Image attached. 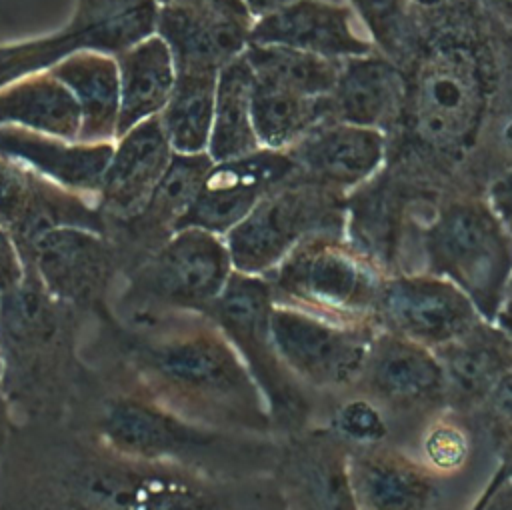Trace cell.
Returning <instances> with one entry per match:
<instances>
[{
    "label": "cell",
    "instance_id": "cell-7",
    "mask_svg": "<svg viewBox=\"0 0 512 510\" xmlns=\"http://www.w3.org/2000/svg\"><path fill=\"white\" fill-rule=\"evenodd\" d=\"M384 276L344 234L302 240L266 274L276 304L354 326H378L376 302Z\"/></svg>",
    "mask_w": 512,
    "mask_h": 510
},
{
    "label": "cell",
    "instance_id": "cell-5",
    "mask_svg": "<svg viewBox=\"0 0 512 510\" xmlns=\"http://www.w3.org/2000/svg\"><path fill=\"white\" fill-rule=\"evenodd\" d=\"M232 272L224 236L180 228L122 276L114 320L124 330L148 332L180 316H208Z\"/></svg>",
    "mask_w": 512,
    "mask_h": 510
},
{
    "label": "cell",
    "instance_id": "cell-22",
    "mask_svg": "<svg viewBox=\"0 0 512 510\" xmlns=\"http://www.w3.org/2000/svg\"><path fill=\"white\" fill-rule=\"evenodd\" d=\"M174 154L158 116L118 136L98 190L104 220H120L138 212L170 168Z\"/></svg>",
    "mask_w": 512,
    "mask_h": 510
},
{
    "label": "cell",
    "instance_id": "cell-16",
    "mask_svg": "<svg viewBox=\"0 0 512 510\" xmlns=\"http://www.w3.org/2000/svg\"><path fill=\"white\" fill-rule=\"evenodd\" d=\"M270 476L284 510H358L350 446L324 424L282 436Z\"/></svg>",
    "mask_w": 512,
    "mask_h": 510
},
{
    "label": "cell",
    "instance_id": "cell-39",
    "mask_svg": "<svg viewBox=\"0 0 512 510\" xmlns=\"http://www.w3.org/2000/svg\"><path fill=\"white\" fill-rule=\"evenodd\" d=\"M26 276L24 256L12 234L0 226V296L14 290Z\"/></svg>",
    "mask_w": 512,
    "mask_h": 510
},
{
    "label": "cell",
    "instance_id": "cell-29",
    "mask_svg": "<svg viewBox=\"0 0 512 510\" xmlns=\"http://www.w3.org/2000/svg\"><path fill=\"white\" fill-rule=\"evenodd\" d=\"M0 126L78 140L82 116L70 90L46 70L0 88Z\"/></svg>",
    "mask_w": 512,
    "mask_h": 510
},
{
    "label": "cell",
    "instance_id": "cell-27",
    "mask_svg": "<svg viewBox=\"0 0 512 510\" xmlns=\"http://www.w3.org/2000/svg\"><path fill=\"white\" fill-rule=\"evenodd\" d=\"M116 64L120 78L118 138L164 110L178 72L168 44L156 32L120 52Z\"/></svg>",
    "mask_w": 512,
    "mask_h": 510
},
{
    "label": "cell",
    "instance_id": "cell-28",
    "mask_svg": "<svg viewBox=\"0 0 512 510\" xmlns=\"http://www.w3.org/2000/svg\"><path fill=\"white\" fill-rule=\"evenodd\" d=\"M74 96L82 126L80 142H114L120 112L116 56L82 50L48 70Z\"/></svg>",
    "mask_w": 512,
    "mask_h": 510
},
{
    "label": "cell",
    "instance_id": "cell-9",
    "mask_svg": "<svg viewBox=\"0 0 512 510\" xmlns=\"http://www.w3.org/2000/svg\"><path fill=\"white\" fill-rule=\"evenodd\" d=\"M488 100L486 72L464 42H438L420 60L406 90L414 136L434 152L460 154L480 130Z\"/></svg>",
    "mask_w": 512,
    "mask_h": 510
},
{
    "label": "cell",
    "instance_id": "cell-15",
    "mask_svg": "<svg viewBox=\"0 0 512 510\" xmlns=\"http://www.w3.org/2000/svg\"><path fill=\"white\" fill-rule=\"evenodd\" d=\"M22 256L46 290L78 312L104 310L106 298L120 278L114 244L106 234L88 228H54Z\"/></svg>",
    "mask_w": 512,
    "mask_h": 510
},
{
    "label": "cell",
    "instance_id": "cell-25",
    "mask_svg": "<svg viewBox=\"0 0 512 510\" xmlns=\"http://www.w3.org/2000/svg\"><path fill=\"white\" fill-rule=\"evenodd\" d=\"M434 354L444 372L448 408L468 418L512 366V342L488 320H480Z\"/></svg>",
    "mask_w": 512,
    "mask_h": 510
},
{
    "label": "cell",
    "instance_id": "cell-24",
    "mask_svg": "<svg viewBox=\"0 0 512 510\" xmlns=\"http://www.w3.org/2000/svg\"><path fill=\"white\" fill-rule=\"evenodd\" d=\"M114 142H80L42 132L0 126V156L84 196L98 198Z\"/></svg>",
    "mask_w": 512,
    "mask_h": 510
},
{
    "label": "cell",
    "instance_id": "cell-1",
    "mask_svg": "<svg viewBox=\"0 0 512 510\" xmlns=\"http://www.w3.org/2000/svg\"><path fill=\"white\" fill-rule=\"evenodd\" d=\"M122 332L132 392L206 428L276 436L258 386L208 316H180L148 332Z\"/></svg>",
    "mask_w": 512,
    "mask_h": 510
},
{
    "label": "cell",
    "instance_id": "cell-30",
    "mask_svg": "<svg viewBox=\"0 0 512 510\" xmlns=\"http://www.w3.org/2000/svg\"><path fill=\"white\" fill-rule=\"evenodd\" d=\"M328 120H334L330 96H306L254 78L252 122L262 148L288 150Z\"/></svg>",
    "mask_w": 512,
    "mask_h": 510
},
{
    "label": "cell",
    "instance_id": "cell-47",
    "mask_svg": "<svg viewBox=\"0 0 512 510\" xmlns=\"http://www.w3.org/2000/svg\"><path fill=\"white\" fill-rule=\"evenodd\" d=\"M496 326L508 336V340L512 342V312L508 310H500V314L496 316Z\"/></svg>",
    "mask_w": 512,
    "mask_h": 510
},
{
    "label": "cell",
    "instance_id": "cell-18",
    "mask_svg": "<svg viewBox=\"0 0 512 510\" xmlns=\"http://www.w3.org/2000/svg\"><path fill=\"white\" fill-rule=\"evenodd\" d=\"M212 164L208 152L174 154L170 168L138 212L128 218L106 220V236L116 248L120 278L180 230Z\"/></svg>",
    "mask_w": 512,
    "mask_h": 510
},
{
    "label": "cell",
    "instance_id": "cell-46",
    "mask_svg": "<svg viewBox=\"0 0 512 510\" xmlns=\"http://www.w3.org/2000/svg\"><path fill=\"white\" fill-rule=\"evenodd\" d=\"M498 456V468L492 476L496 478H512V440L506 442L502 448L496 450Z\"/></svg>",
    "mask_w": 512,
    "mask_h": 510
},
{
    "label": "cell",
    "instance_id": "cell-37",
    "mask_svg": "<svg viewBox=\"0 0 512 510\" xmlns=\"http://www.w3.org/2000/svg\"><path fill=\"white\" fill-rule=\"evenodd\" d=\"M470 420L494 450L512 440V366L496 380Z\"/></svg>",
    "mask_w": 512,
    "mask_h": 510
},
{
    "label": "cell",
    "instance_id": "cell-6",
    "mask_svg": "<svg viewBox=\"0 0 512 510\" xmlns=\"http://www.w3.org/2000/svg\"><path fill=\"white\" fill-rule=\"evenodd\" d=\"M424 272L460 288L494 322L512 276V232L486 200L444 204L420 232Z\"/></svg>",
    "mask_w": 512,
    "mask_h": 510
},
{
    "label": "cell",
    "instance_id": "cell-44",
    "mask_svg": "<svg viewBox=\"0 0 512 510\" xmlns=\"http://www.w3.org/2000/svg\"><path fill=\"white\" fill-rule=\"evenodd\" d=\"M486 12L512 30V0H482Z\"/></svg>",
    "mask_w": 512,
    "mask_h": 510
},
{
    "label": "cell",
    "instance_id": "cell-2",
    "mask_svg": "<svg viewBox=\"0 0 512 510\" xmlns=\"http://www.w3.org/2000/svg\"><path fill=\"white\" fill-rule=\"evenodd\" d=\"M96 444L148 464L194 472L218 482L270 476L280 438L206 428L128 390L108 398L96 418Z\"/></svg>",
    "mask_w": 512,
    "mask_h": 510
},
{
    "label": "cell",
    "instance_id": "cell-23",
    "mask_svg": "<svg viewBox=\"0 0 512 510\" xmlns=\"http://www.w3.org/2000/svg\"><path fill=\"white\" fill-rule=\"evenodd\" d=\"M254 20L158 6L156 34L168 44L176 72L218 74L250 46Z\"/></svg>",
    "mask_w": 512,
    "mask_h": 510
},
{
    "label": "cell",
    "instance_id": "cell-26",
    "mask_svg": "<svg viewBox=\"0 0 512 510\" xmlns=\"http://www.w3.org/2000/svg\"><path fill=\"white\" fill-rule=\"evenodd\" d=\"M406 90L398 66L388 56L372 52L346 58L330 94L332 116L338 122L384 132L400 118Z\"/></svg>",
    "mask_w": 512,
    "mask_h": 510
},
{
    "label": "cell",
    "instance_id": "cell-45",
    "mask_svg": "<svg viewBox=\"0 0 512 510\" xmlns=\"http://www.w3.org/2000/svg\"><path fill=\"white\" fill-rule=\"evenodd\" d=\"M242 2H244V6L248 8L250 16L256 20V18L266 16V14H270V12H274V10L282 8V6H286V4H290V2H296V0H242Z\"/></svg>",
    "mask_w": 512,
    "mask_h": 510
},
{
    "label": "cell",
    "instance_id": "cell-49",
    "mask_svg": "<svg viewBox=\"0 0 512 510\" xmlns=\"http://www.w3.org/2000/svg\"><path fill=\"white\" fill-rule=\"evenodd\" d=\"M504 144L512 150V120L506 124V128H504Z\"/></svg>",
    "mask_w": 512,
    "mask_h": 510
},
{
    "label": "cell",
    "instance_id": "cell-11",
    "mask_svg": "<svg viewBox=\"0 0 512 510\" xmlns=\"http://www.w3.org/2000/svg\"><path fill=\"white\" fill-rule=\"evenodd\" d=\"M156 0H76V10L58 32L0 46V88L64 58L94 50L118 56L156 32Z\"/></svg>",
    "mask_w": 512,
    "mask_h": 510
},
{
    "label": "cell",
    "instance_id": "cell-19",
    "mask_svg": "<svg viewBox=\"0 0 512 510\" xmlns=\"http://www.w3.org/2000/svg\"><path fill=\"white\" fill-rule=\"evenodd\" d=\"M250 44L288 46L330 60L376 52V46L344 0H296L252 22Z\"/></svg>",
    "mask_w": 512,
    "mask_h": 510
},
{
    "label": "cell",
    "instance_id": "cell-41",
    "mask_svg": "<svg viewBox=\"0 0 512 510\" xmlns=\"http://www.w3.org/2000/svg\"><path fill=\"white\" fill-rule=\"evenodd\" d=\"M470 510H512V478L492 476Z\"/></svg>",
    "mask_w": 512,
    "mask_h": 510
},
{
    "label": "cell",
    "instance_id": "cell-31",
    "mask_svg": "<svg viewBox=\"0 0 512 510\" xmlns=\"http://www.w3.org/2000/svg\"><path fill=\"white\" fill-rule=\"evenodd\" d=\"M252 90L254 72L244 54L218 72L212 134L206 150L214 162L262 148L252 122Z\"/></svg>",
    "mask_w": 512,
    "mask_h": 510
},
{
    "label": "cell",
    "instance_id": "cell-10",
    "mask_svg": "<svg viewBox=\"0 0 512 510\" xmlns=\"http://www.w3.org/2000/svg\"><path fill=\"white\" fill-rule=\"evenodd\" d=\"M346 194L294 176L268 192L224 238L232 266L266 276L302 240L344 234Z\"/></svg>",
    "mask_w": 512,
    "mask_h": 510
},
{
    "label": "cell",
    "instance_id": "cell-13",
    "mask_svg": "<svg viewBox=\"0 0 512 510\" xmlns=\"http://www.w3.org/2000/svg\"><path fill=\"white\" fill-rule=\"evenodd\" d=\"M354 390L378 402L396 426H420L448 408L442 366L434 354L416 342L378 330Z\"/></svg>",
    "mask_w": 512,
    "mask_h": 510
},
{
    "label": "cell",
    "instance_id": "cell-36",
    "mask_svg": "<svg viewBox=\"0 0 512 510\" xmlns=\"http://www.w3.org/2000/svg\"><path fill=\"white\" fill-rule=\"evenodd\" d=\"M366 32L370 34L374 46L380 54L390 60L398 56L406 38L408 20V0H344Z\"/></svg>",
    "mask_w": 512,
    "mask_h": 510
},
{
    "label": "cell",
    "instance_id": "cell-38",
    "mask_svg": "<svg viewBox=\"0 0 512 510\" xmlns=\"http://www.w3.org/2000/svg\"><path fill=\"white\" fill-rule=\"evenodd\" d=\"M34 180V170L12 158L0 156V226L8 232L24 214L32 196Z\"/></svg>",
    "mask_w": 512,
    "mask_h": 510
},
{
    "label": "cell",
    "instance_id": "cell-42",
    "mask_svg": "<svg viewBox=\"0 0 512 510\" xmlns=\"http://www.w3.org/2000/svg\"><path fill=\"white\" fill-rule=\"evenodd\" d=\"M486 202L500 222L512 232V170L492 182Z\"/></svg>",
    "mask_w": 512,
    "mask_h": 510
},
{
    "label": "cell",
    "instance_id": "cell-3",
    "mask_svg": "<svg viewBox=\"0 0 512 510\" xmlns=\"http://www.w3.org/2000/svg\"><path fill=\"white\" fill-rule=\"evenodd\" d=\"M76 308L52 296L26 266L24 280L0 296V356L14 416L54 418L76 378Z\"/></svg>",
    "mask_w": 512,
    "mask_h": 510
},
{
    "label": "cell",
    "instance_id": "cell-34",
    "mask_svg": "<svg viewBox=\"0 0 512 510\" xmlns=\"http://www.w3.org/2000/svg\"><path fill=\"white\" fill-rule=\"evenodd\" d=\"M476 434L478 430L468 416L444 408L420 426L416 434L418 452L414 456L446 478L466 466Z\"/></svg>",
    "mask_w": 512,
    "mask_h": 510
},
{
    "label": "cell",
    "instance_id": "cell-33",
    "mask_svg": "<svg viewBox=\"0 0 512 510\" xmlns=\"http://www.w3.org/2000/svg\"><path fill=\"white\" fill-rule=\"evenodd\" d=\"M244 58L254 78L316 98L332 94L342 64V60L274 44H250Z\"/></svg>",
    "mask_w": 512,
    "mask_h": 510
},
{
    "label": "cell",
    "instance_id": "cell-21",
    "mask_svg": "<svg viewBox=\"0 0 512 510\" xmlns=\"http://www.w3.org/2000/svg\"><path fill=\"white\" fill-rule=\"evenodd\" d=\"M286 152L300 178L348 194L372 180L382 166L386 136L374 128L328 120Z\"/></svg>",
    "mask_w": 512,
    "mask_h": 510
},
{
    "label": "cell",
    "instance_id": "cell-40",
    "mask_svg": "<svg viewBox=\"0 0 512 510\" xmlns=\"http://www.w3.org/2000/svg\"><path fill=\"white\" fill-rule=\"evenodd\" d=\"M156 4L158 6H176V8L198 10V12H214V14L254 20L242 0H156Z\"/></svg>",
    "mask_w": 512,
    "mask_h": 510
},
{
    "label": "cell",
    "instance_id": "cell-8",
    "mask_svg": "<svg viewBox=\"0 0 512 510\" xmlns=\"http://www.w3.org/2000/svg\"><path fill=\"white\" fill-rule=\"evenodd\" d=\"M274 308L266 276L234 270L208 318L238 352L270 412L278 438L312 426L310 390L286 368L270 332Z\"/></svg>",
    "mask_w": 512,
    "mask_h": 510
},
{
    "label": "cell",
    "instance_id": "cell-17",
    "mask_svg": "<svg viewBox=\"0 0 512 510\" xmlns=\"http://www.w3.org/2000/svg\"><path fill=\"white\" fill-rule=\"evenodd\" d=\"M294 176L298 168L286 150L258 148L214 162L180 228H202L226 236L268 192Z\"/></svg>",
    "mask_w": 512,
    "mask_h": 510
},
{
    "label": "cell",
    "instance_id": "cell-32",
    "mask_svg": "<svg viewBox=\"0 0 512 510\" xmlns=\"http://www.w3.org/2000/svg\"><path fill=\"white\" fill-rule=\"evenodd\" d=\"M218 74L178 72L174 90L158 114L164 134L176 154H204L208 150Z\"/></svg>",
    "mask_w": 512,
    "mask_h": 510
},
{
    "label": "cell",
    "instance_id": "cell-48",
    "mask_svg": "<svg viewBox=\"0 0 512 510\" xmlns=\"http://www.w3.org/2000/svg\"><path fill=\"white\" fill-rule=\"evenodd\" d=\"M502 310L512 312V276H510V282H508V288H506V298H504V306H502Z\"/></svg>",
    "mask_w": 512,
    "mask_h": 510
},
{
    "label": "cell",
    "instance_id": "cell-4",
    "mask_svg": "<svg viewBox=\"0 0 512 510\" xmlns=\"http://www.w3.org/2000/svg\"><path fill=\"white\" fill-rule=\"evenodd\" d=\"M228 486L96 444L56 468L34 498L38 510H228Z\"/></svg>",
    "mask_w": 512,
    "mask_h": 510
},
{
    "label": "cell",
    "instance_id": "cell-12",
    "mask_svg": "<svg viewBox=\"0 0 512 510\" xmlns=\"http://www.w3.org/2000/svg\"><path fill=\"white\" fill-rule=\"evenodd\" d=\"M378 330V326L342 324L276 302L270 316L272 340L282 362L312 392L352 390Z\"/></svg>",
    "mask_w": 512,
    "mask_h": 510
},
{
    "label": "cell",
    "instance_id": "cell-20",
    "mask_svg": "<svg viewBox=\"0 0 512 510\" xmlns=\"http://www.w3.org/2000/svg\"><path fill=\"white\" fill-rule=\"evenodd\" d=\"M350 480L358 510H444V478L394 442L350 448Z\"/></svg>",
    "mask_w": 512,
    "mask_h": 510
},
{
    "label": "cell",
    "instance_id": "cell-35",
    "mask_svg": "<svg viewBox=\"0 0 512 510\" xmlns=\"http://www.w3.org/2000/svg\"><path fill=\"white\" fill-rule=\"evenodd\" d=\"M336 396L340 398L330 410L324 426L342 442H346L350 448H368L394 442V424L378 402L354 388Z\"/></svg>",
    "mask_w": 512,
    "mask_h": 510
},
{
    "label": "cell",
    "instance_id": "cell-43",
    "mask_svg": "<svg viewBox=\"0 0 512 510\" xmlns=\"http://www.w3.org/2000/svg\"><path fill=\"white\" fill-rule=\"evenodd\" d=\"M14 426H16V416L4 388V368H2V356H0V454L4 452Z\"/></svg>",
    "mask_w": 512,
    "mask_h": 510
},
{
    "label": "cell",
    "instance_id": "cell-14",
    "mask_svg": "<svg viewBox=\"0 0 512 510\" xmlns=\"http://www.w3.org/2000/svg\"><path fill=\"white\" fill-rule=\"evenodd\" d=\"M484 320L470 298L452 282L428 272L384 276L376 322L382 330L438 350Z\"/></svg>",
    "mask_w": 512,
    "mask_h": 510
}]
</instances>
